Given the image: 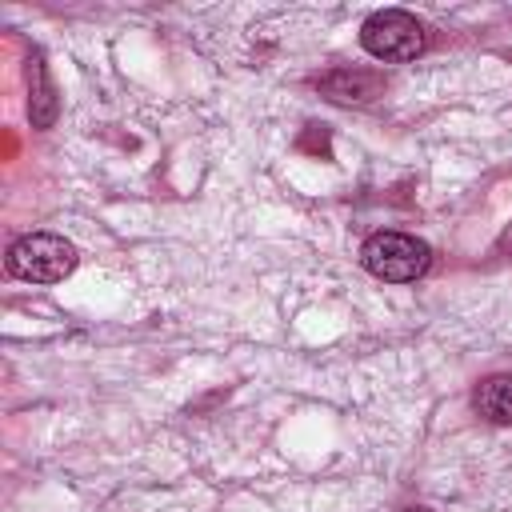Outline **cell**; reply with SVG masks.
<instances>
[{
  "instance_id": "cell-1",
  "label": "cell",
  "mask_w": 512,
  "mask_h": 512,
  "mask_svg": "<svg viewBox=\"0 0 512 512\" xmlns=\"http://www.w3.org/2000/svg\"><path fill=\"white\" fill-rule=\"evenodd\" d=\"M360 264L388 284H408L416 276L428 272L432 264V248L408 232H372L360 248Z\"/></svg>"
},
{
  "instance_id": "cell-2",
  "label": "cell",
  "mask_w": 512,
  "mask_h": 512,
  "mask_svg": "<svg viewBox=\"0 0 512 512\" xmlns=\"http://www.w3.org/2000/svg\"><path fill=\"white\" fill-rule=\"evenodd\" d=\"M360 44H364L368 56H376L384 64H404V60H416L428 48V32L412 12L384 8V12H372L360 24Z\"/></svg>"
},
{
  "instance_id": "cell-3",
  "label": "cell",
  "mask_w": 512,
  "mask_h": 512,
  "mask_svg": "<svg viewBox=\"0 0 512 512\" xmlns=\"http://www.w3.org/2000/svg\"><path fill=\"white\" fill-rule=\"evenodd\" d=\"M76 248L56 232H28L8 248V272L28 284H56L76 268Z\"/></svg>"
},
{
  "instance_id": "cell-4",
  "label": "cell",
  "mask_w": 512,
  "mask_h": 512,
  "mask_svg": "<svg viewBox=\"0 0 512 512\" xmlns=\"http://www.w3.org/2000/svg\"><path fill=\"white\" fill-rule=\"evenodd\" d=\"M316 88H320L328 100H336V104H368V100H376V96H380L384 80H380L376 72L336 68V72L320 76V80H316Z\"/></svg>"
},
{
  "instance_id": "cell-5",
  "label": "cell",
  "mask_w": 512,
  "mask_h": 512,
  "mask_svg": "<svg viewBox=\"0 0 512 512\" xmlns=\"http://www.w3.org/2000/svg\"><path fill=\"white\" fill-rule=\"evenodd\" d=\"M28 88H32V96H28L32 128H52V120H56V88L48 80V68H44L40 52L28 56Z\"/></svg>"
},
{
  "instance_id": "cell-6",
  "label": "cell",
  "mask_w": 512,
  "mask_h": 512,
  "mask_svg": "<svg viewBox=\"0 0 512 512\" xmlns=\"http://www.w3.org/2000/svg\"><path fill=\"white\" fill-rule=\"evenodd\" d=\"M476 412L492 424H512V372L488 376L476 388Z\"/></svg>"
},
{
  "instance_id": "cell-7",
  "label": "cell",
  "mask_w": 512,
  "mask_h": 512,
  "mask_svg": "<svg viewBox=\"0 0 512 512\" xmlns=\"http://www.w3.org/2000/svg\"><path fill=\"white\" fill-rule=\"evenodd\" d=\"M504 256H512V228H504V236H500V244H496Z\"/></svg>"
},
{
  "instance_id": "cell-8",
  "label": "cell",
  "mask_w": 512,
  "mask_h": 512,
  "mask_svg": "<svg viewBox=\"0 0 512 512\" xmlns=\"http://www.w3.org/2000/svg\"><path fill=\"white\" fill-rule=\"evenodd\" d=\"M404 512H428V508H404Z\"/></svg>"
}]
</instances>
